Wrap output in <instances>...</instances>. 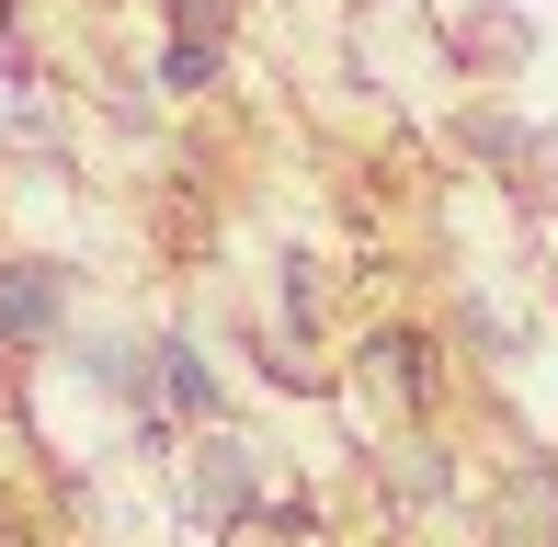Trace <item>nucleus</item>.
Segmentation results:
<instances>
[{
  "instance_id": "3",
  "label": "nucleus",
  "mask_w": 558,
  "mask_h": 547,
  "mask_svg": "<svg viewBox=\"0 0 558 547\" xmlns=\"http://www.w3.org/2000/svg\"><path fill=\"white\" fill-rule=\"evenodd\" d=\"M353 365H365L399 411H434V342H422V331H365V342H353Z\"/></svg>"
},
{
  "instance_id": "1",
  "label": "nucleus",
  "mask_w": 558,
  "mask_h": 547,
  "mask_svg": "<svg viewBox=\"0 0 558 547\" xmlns=\"http://www.w3.org/2000/svg\"><path fill=\"white\" fill-rule=\"evenodd\" d=\"M194 513H206L217 536H251L274 513V467H263V445H240L228 434V422H206V434H194Z\"/></svg>"
},
{
  "instance_id": "7",
  "label": "nucleus",
  "mask_w": 558,
  "mask_h": 547,
  "mask_svg": "<svg viewBox=\"0 0 558 547\" xmlns=\"http://www.w3.org/2000/svg\"><path fill=\"white\" fill-rule=\"evenodd\" d=\"M23 12H35V0H0V23H23Z\"/></svg>"
},
{
  "instance_id": "6",
  "label": "nucleus",
  "mask_w": 558,
  "mask_h": 547,
  "mask_svg": "<svg viewBox=\"0 0 558 547\" xmlns=\"http://www.w3.org/2000/svg\"><path fill=\"white\" fill-rule=\"evenodd\" d=\"M23 365H35V354H12V342H0V411L23 400Z\"/></svg>"
},
{
  "instance_id": "4",
  "label": "nucleus",
  "mask_w": 558,
  "mask_h": 547,
  "mask_svg": "<svg viewBox=\"0 0 558 547\" xmlns=\"http://www.w3.org/2000/svg\"><path fill=\"white\" fill-rule=\"evenodd\" d=\"M228 58H240L228 35H160V58H148V92H160V104H206V92L228 81Z\"/></svg>"
},
{
  "instance_id": "5",
  "label": "nucleus",
  "mask_w": 558,
  "mask_h": 547,
  "mask_svg": "<svg viewBox=\"0 0 558 547\" xmlns=\"http://www.w3.org/2000/svg\"><path fill=\"white\" fill-rule=\"evenodd\" d=\"M160 35H228L240 46V0H160Z\"/></svg>"
},
{
  "instance_id": "2",
  "label": "nucleus",
  "mask_w": 558,
  "mask_h": 547,
  "mask_svg": "<svg viewBox=\"0 0 558 547\" xmlns=\"http://www.w3.org/2000/svg\"><path fill=\"white\" fill-rule=\"evenodd\" d=\"M0 342H12V354H58L69 342V263L0 252Z\"/></svg>"
}]
</instances>
